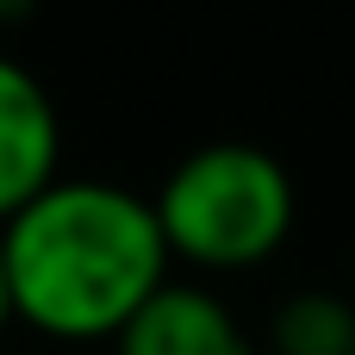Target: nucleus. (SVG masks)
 Wrapping results in <instances>:
<instances>
[{
	"label": "nucleus",
	"mask_w": 355,
	"mask_h": 355,
	"mask_svg": "<svg viewBox=\"0 0 355 355\" xmlns=\"http://www.w3.org/2000/svg\"><path fill=\"white\" fill-rule=\"evenodd\" d=\"M12 324L56 343H106L175 268L144 193L119 181H44L0 218Z\"/></svg>",
	"instance_id": "obj_1"
},
{
	"label": "nucleus",
	"mask_w": 355,
	"mask_h": 355,
	"mask_svg": "<svg viewBox=\"0 0 355 355\" xmlns=\"http://www.w3.org/2000/svg\"><path fill=\"white\" fill-rule=\"evenodd\" d=\"M150 212L181 268L256 275L287 250L300 225V187L275 150L218 137V144L187 150L162 175V187L150 193Z\"/></svg>",
	"instance_id": "obj_2"
},
{
	"label": "nucleus",
	"mask_w": 355,
	"mask_h": 355,
	"mask_svg": "<svg viewBox=\"0 0 355 355\" xmlns=\"http://www.w3.org/2000/svg\"><path fill=\"white\" fill-rule=\"evenodd\" d=\"M106 343H112V355H243L250 349L237 312L206 281H181L175 268L131 306V318Z\"/></svg>",
	"instance_id": "obj_3"
},
{
	"label": "nucleus",
	"mask_w": 355,
	"mask_h": 355,
	"mask_svg": "<svg viewBox=\"0 0 355 355\" xmlns=\"http://www.w3.org/2000/svg\"><path fill=\"white\" fill-rule=\"evenodd\" d=\"M56 162H62V119L50 87L25 62L0 56V218L25 206L44 181H56Z\"/></svg>",
	"instance_id": "obj_4"
},
{
	"label": "nucleus",
	"mask_w": 355,
	"mask_h": 355,
	"mask_svg": "<svg viewBox=\"0 0 355 355\" xmlns=\"http://www.w3.org/2000/svg\"><path fill=\"white\" fill-rule=\"evenodd\" d=\"M275 355H349L355 349V293L349 287H293L268 312Z\"/></svg>",
	"instance_id": "obj_5"
},
{
	"label": "nucleus",
	"mask_w": 355,
	"mask_h": 355,
	"mask_svg": "<svg viewBox=\"0 0 355 355\" xmlns=\"http://www.w3.org/2000/svg\"><path fill=\"white\" fill-rule=\"evenodd\" d=\"M31 12V0H0V25H19Z\"/></svg>",
	"instance_id": "obj_6"
},
{
	"label": "nucleus",
	"mask_w": 355,
	"mask_h": 355,
	"mask_svg": "<svg viewBox=\"0 0 355 355\" xmlns=\"http://www.w3.org/2000/svg\"><path fill=\"white\" fill-rule=\"evenodd\" d=\"M12 324V293H6V262H0V331Z\"/></svg>",
	"instance_id": "obj_7"
},
{
	"label": "nucleus",
	"mask_w": 355,
	"mask_h": 355,
	"mask_svg": "<svg viewBox=\"0 0 355 355\" xmlns=\"http://www.w3.org/2000/svg\"><path fill=\"white\" fill-rule=\"evenodd\" d=\"M243 355H275V349H262V343H250V349H243Z\"/></svg>",
	"instance_id": "obj_8"
},
{
	"label": "nucleus",
	"mask_w": 355,
	"mask_h": 355,
	"mask_svg": "<svg viewBox=\"0 0 355 355\" xmlns=\"http://www.w3.org/2000/svg\"><path fill=\"white\" fill-rule=\"evenodd\" d=\"M349 293H355V262H349Z\"/></svg>",
	"instance_id": "obj_9"
},
{
	"label": "nucleus",
	"mask_w": 355,
	"mask_h": 355,
	"mask_svg": "<svg viewBox=\"0 0 355 355\" xmlns=\"http://www.w3.org/2000/svg\"><path fill=\"white\" fill-rule=\"evenodd\" d=\"M349 355H355V349H349Z\"/></svg>",
	"instance_id": "obj_10"
}]
</instances>
